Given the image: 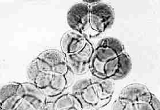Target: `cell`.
I'll list each match as a JSON object with an SVG mask.
<instances>
[{
    "label": "cell",
    "mask_w": 160,
    "mask_h": 110,
    "mask_svg": "<svg viewBox=\"0 0 160 110\" xmlns=\"http://www.w3.org/2000/svg\"><path fill=\"white\" fill-rule=\"evenodd\" d=\"M93 82V79L89 78H84L77 81L73 85L72 88V93L73 95L76 96L77 97H79L81 92L84 90L85 88L87 87L89 85H91Z\"/></svg>",
    "instance_id": "obj_16"
},
{
    "label": "cell",
    "mask_w": 160,
    "mask_h": 110,
    "mask_svg": "<svg viewBox=\"0 0 160 110\" xmlns=\"http://www.w3.org/2000/svg\"><path fill=\"white\" fill-rule=\"evenodd\" d=\"M149 103L151 106L152 107L153 110H160V99L153 94H152Z\"/></svg>",
    "instance_id": "obj_21"
},
{
    "label": "cell",
    "mask_w": 160,
    "mask_h": 110,
    "mask_svg": "<svg viewBox=\"0 0 160 110\" xmlns=\"http://www.w3.org/2000/svg\"><path fill=\"white\" fill-rule=\"evenodd\" d=\"M78 98L82 104L84 103L87 106L97 109L100 108V99L95 88L93 80L91 85H89L81 92Z\"/></svg>",
    "instance_id": "obj_11"
},
{
    "label": "cell",
    "mask_w": 160,
    "mask_h": 110,
    "mask_svg": "<svg viewBox=\"0 0 160 110\" xmlns=\"http://www.w3.org/2000/svg\"><path fill=\"white\" fill-rule=\"evenodd\" d=\"M69 84L68 74L63 75L54 73L53 78L48 88L43 92L47 98H55L61 95L68 88Z\"/></svg>",
    "instance_id": "obj_8"
},
{
    "label": "cell",
    "mask_w": 160,
    "mask_h": 110,
    "mask_svg": "<svg viewBox=\"0 0 160 110\" xmlns=\"http://www.w3.org/2000/svg\"><path fill=\"white\" fill-rule=\"evenodd\" d=\"M18 94L22 98L27 99L38 110H41L48 102V98L43 91L32 83H21Z\"/></svg>",
    "instance_id": "obj_7"
},
{
    "label": "cell",
    "mask_w": 160,
    "mask_h": 110,
    "mask_svg": "<svg viewBox=\"0 0 160 110\" xmlns=\"http://www.w3.org/2000/svg\"><path fill=\"white\" fill-rule=\"evenodd\" d=\"M98 45L105 46L112 49L119 55L125 51L123 44L118 39L112 37H107L100 40Z\"/></svg>",
    "instance_id": "obj_14"
},
{
    "label": "cell",
    "mask_w": 160,
    "mask_h": 110,
    "mask_svg": "<svg viewBox=\"0 0 160 110\" xmlns=\"http://www.w3.org/2000/svg\"><path fill=\"white\" fill-rule=\"evenodd\" d=\"M124 105L120 100L118 99L116 100L113 104L111 108V110H123Z\"/></svg>",
    "instance_id": "obj_22"
},
{
    "label": "cell",
    "mask_w": 160,
    "mask_h": 110,
    "mask_svg": "<svg viewBox=\"0 0 160 110\" xmlns=\"http://www.w3.org/2000/svg\"><path fill=\"white\" fill-rule=\"evenodd\" d=\"M90 6L82 1L74 4L70 8L66 20L72 30L86 35L90 26Z\"/></svg>",
    "instance_id": "obj_3"
},
{
    "label": "cell",
    "mask_w": 160,
    "mask_h": 110,
    "mask_svg": "<svg viewBox=\"0 0 160 110\" xmlns=\"http://www.w3.org/2000/svg\"><path fill=\"white\" fill-rule=\"evenodd\" d=\"M41 110H54V102L48 101Z\"/></svg>",
    "instance_id": "obj_23"
},
{
    "label": "cell",
    "mask_w": 160,
    "mask_h": 110,
    "mask_svg": "<svg viewBox=\"0 0 160 110\" xmlns=\"http://www.w3.org/2000/svg\"><path fill=\"white\" fill-rule=\"evenodd\" d=\"M22 99V96L18 93V94L6 99L2 103H0L1 110H13Z\"/></svg>",
    "instance_id": "obj_17"
},
{
    "label": "cell",
    "mask_w": 160,
    "mask_h": 110,
    "mask_svg": "<svg viewBox=\"0 0 160 110\" xmlns=\"http://www.w3.org/2000/svg\"><path fill=\"white\" fill-rule=\"evenodd\" d=\"M90 26L88 34L93 37L108 30L115 21V11L109 4L98 1L90 6Z\"/></svg>",
    "instance_id": "obj_1"
},
{
    "label": "cell",
    "mask_w": 160,
    "mask_h": 110,
    "mask_svg": "<svg viewBox=\"0 0 160 110\" xmlns=\"http://www.w3.org/2000/svg\"><path fill=\"white\" fill-rule=\"evenodd\" d=\"M12 110H39L37 107L27 99L22 98Z\"/></svg>",
    "instance_id": "obj_19"
},
{
    "label": "cell",
    "mask_w": 160,
    "mask_h": 110,
    "mask_svg": "<svg viewBox=\"0 0 160 110\" xmlns=\"http://www.w3.org/2000/svg\"><path fill=\"white\" fill-rule=\"evenodd\" d=\"M152 93L145 85L133 83L128 85L121 91L118 99L123 103L149 102Z\"/></svg>",
    "instance_id": "obj_5"
},
{
    "label": "cell",
    "mask_w": 160,
    "mask_h": 110,
    "mask_svg": "<svg viewBox=\"0 0 160 110\" xmlns=\"http://www.w3.org/2000/svg\"><path fill=\"white\" fill-rule=\"evenodd\" d=\"M37 64L41 72L66 75L69 69L66 62V55L62 51L56 49H48L38 56Z\"/></svg>",
    "instance_id": "obj_2"
},
{
    "label": "cell",
    "mask_w": 160,
    "mask_h": 110,
    "mask_svg": "<svg viewBox=\"0 0 160 110\" xmlns=\"http://www.w3.org/2000/svg\"><path fill=\"white\" fill-rule=\"evenodd\" d=\"M83 110H98L97 108H93V107H91L86 106V108H85L83 107Z\"/></svg>",
    "instance_id": "obj_25"
},
{
    "label": "cell",
    "mask_w": 160,
    "mask_h": 110,
    "mask_svg": "<svg viewBox=\"0 0 160 110\" xmlns=\"http://www.w3.org/2000/svg\"><path fill=\"white\" fill-rule=\"evenodd\" d=\"M93 52V45L89 41L82 51L76 53L66 55L69 71L76 75H83L87 73L91 68Z\"/></svg>",
    "instance_id": "obj_4"
},
{
    "label": "cell",
    "mask_w": 160,
    "mask_h": 110,
    "mask_svg": "<svg viewBox=\"0 0 160 110\" xmlns=\"http://www.w3.org/2000/svg\"><path fill=\"white\" fill-rule=\"evenodd\" d=\"M132 62L130 56L126 51L119 55V68L115 76L112 78V80L123 79L126 77L131 71Z\"/></svg>",
    "instance_id": "obj_12"
},
{
    "label": "cell",
    "mask_w": 160,
    "mask_h": 110,
    "mask_svg": "<svg viewBox=\"0 0 160 110\" xmlns=\"http://www.w3.org/2000/svg\"><path fill=\"white\" fill-rule=\"evenodd\" d=\"M83 107L80 99L71 93L59 96L54 102V110H83Z\"/></svg>",
    "instance_id": "obj_10"
},
{
    "label": "cell",
    "mask_w": 160,
    "mask_h": 110,
    "mask_svg": "<svg viewBox=\"0 0 160 110\" xmlns=\"http://www.w3.org/2000/svg\"><path fill=\"white\" fill-rule=\"evenodd\" d=\"M123 110H134V107L133 103L126 104L124 107Z\"/></svg>",
    "instance_id": "obj_24"
},
{
    "label": "cell",
    "mask_w": 160,
    "mask_h": 110,
    "mask_svg": "<svg viewBox=\"0 0 160 110\" xmlns=\"http://www.w3.org/2000/svg\"><path fill=\"white\" fill-rule=\"evenodd\" d=\"M89 41L84 34L71 30L65 33L61 40V48L65 55L76 53L82 51Z\"/></svg>",
    "instance_id": "obj_6"
},
{
    "label": "cell",
    "mask_w": 160,
    "mask_h": 110,
    "mask_svg": "<svg viewBox=\"0 0 160 110\" xmlns=\"http://www.w3.org/2000/svg\"><path fill=\"white\" fill-rule=\"evenodd\" d=\"M134 110H154L149 102L133 103Z\"/></svg>",
    "instance_id": "obj_20"
},
{
    "label": "cell",
    "mask_w": 160,
    "mask_h": 110,
    "mask_svg": "<svg viewBox=\"0 0 160 110\" xmlns=\"http://www.w3.org/2000/svg\"><path fill=\"white\" fill-rule=\"evenodd\" d=\"M21 83L11 82L1 87L0 89V103H2L6 99L18 94Z\"/></svg>",
    "instance_id": "obj_13"
},
{
    "label": "cell",
    "mask_w": 160,
    "mask_h": 110,
    "mask_svg": "<svg viewBox=\"0 0 160 110\" xmlns=\"http://www.w3.org/2000/svg\"><path fill=\"white\" fill-rule=\"evenodd\" d=\"M40 72L37 64V59H35L29 64L27 68V77L31 83H33Z\"/></svg>",
    "instance_id": "obj_18"
},
{
    "label": "cell",
    "mask_w": 160,
    "mask_h": 110,
    "mask_svg": "<svg viewBox=\"0 0 160 110\" xmlns=\"http://www.w3.org/2000/svg\"><path fill=\"white\" fill-rule=\"evenodd\" d=\"M54 75V73L52 72H40L32 83H34L43 91L50 84Z\"/></svg>",
    "instance_id": "obj_15"
},
{
    "label": "cell",
    "mask_w": 160,
    "mask_h": 110,
    "mask_svg": "<svg viewBox=\"0 0 160 110\" xmlns=\"http://www.w3.org/2000/svg\"><path fill=\"white\" fill-rule=\"evenodd\" d=\"M93 81L100 99V108H102L110 102L115 91V85L111 79H98Z\"/></svg>",
    "instance_id": "obj_9"
}]
</instances>
